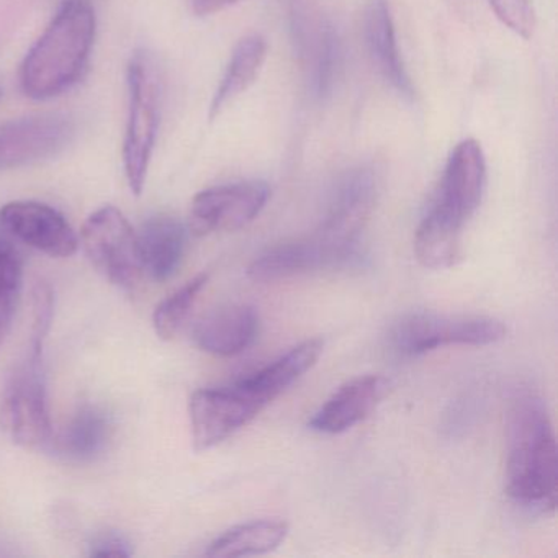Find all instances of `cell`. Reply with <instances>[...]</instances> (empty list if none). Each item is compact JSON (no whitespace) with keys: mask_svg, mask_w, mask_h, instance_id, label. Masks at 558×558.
Instances as JSON below:
<instances>
[{"mask_svg":"<svg viewBox=\"0 0 558 558\" xmlns=\"http://www.w3.org/2000/svg\"><path fill=\"white\" fill-rule=\"evenodd\" d=\"M506 492L529 512L555 511L558 453L554 426L544 401L531 391L515 395L508 411Z\"/></svg>","mask_w":558,"mask_h":558,"instance_id":"obj_1","label":"cell"},{"mask_svg":"<svg viewBox=\"0 0 558 558\" xmlns=\"http://www.w3.org/2000/svg\"><path fill=\"white\" fill-rule=\"evenodd\" d=\"M97 17L87 0H66L21 66L28 99L48 100L70 90L86 73L96 44Z\"/></svg>","mask_w":558,"mask_h":558,"instance_id":"obj_2","label":"cell"},{"mask_svg":"<svg viewBox=\"0 0 558 558\" xmlns=\"http://www.w3.org/2000/svg\"><path fill=\"white\" fill-rule=\"evenodd\" d=\"M53 313V293L50 287L40 283L34 290V323L27 354L0 393V430L24 449H41L51 440L44 352Z\"/></svg>","mask_w":558,"mask_h":558,"instance_id":"obj_3","label":"cell"},{"mask_svg":"<svg viewBox=\"0 0 558 558\" xmlns=\"http://www.w3.org/2000/svg\"><path fill=\"white\" fill-rule=\"evenodd\" d=\"M129 113L123 138V169L133 195L145 191L149 165L161 122V81L155 60L146 50H136L126 70Z\"/></svg>","mask_w":558,"mask_h":558,"instance_id":"obj_4","label":"cell"},{"mask_svg":"<svg viewBox=\"0 0 558 558\" xmlns=\"http://www.w3.org/2000/svg\"><path fill=\"white\" fill-rule=\"evenodd\" d=\"M506 328L488 316L413 312L388 331V345L400 357H416L447 345H489L501 341Z\"/></svg>","mask_w":558,"mask_h":558,"instance_id":"obj_5","label":"cell"},{"mask_svg":"<svg viewBox=\"0 0 558 558\" xmlns=\"http://www.w3.org/2000/svg\"><path fill=\"white\" fill-rule=\"evenodd\" d=\"M81 246L94 269L113 286L133 292L142 280L136 231L112 205L94 211L81 231Z\"/></svg>","mask_w":558,"mask_h":558,"instance_id":"obj_6","label":"cell"},{"mask_svg":"<svg viewBox=\"0 0 558 558\" xmlns=\"http://www.w3.org/2000/svg\"><path fill=\"white\" fill-rule=\"evenodd\" d=\"M267 407L244 381L233 387L204 388L191 397L192 444L197 452L211 449L246 427Z\"/></svg>","mask_w":558,"mask_h":558,"instance_id":"obj_7","label":"cell"},{"mask_svg":"<svg viewBox=\"0 0 558 558\" xmlns=\"http://www.w3.org/2000/svg\"><path fill=\"white\" fill-rule=\"evenodd\" d=\"M377 198V178L367 168L349 172L336 189L328 214L313 236L352 263L361 257V234Z\"/></svg>","mask_w":558,"mask_h":558,"instance_id":"obj_8","label":"cell"},{"mask_svg":"<svg viewBox=\"0 0 558 558\" xmlns=\"http://www.w3.org/2000/svg\"><path fill=\"white\" fill-rule=\"evenodd\" d=\"M76 123L64 113H37L0 123V171L57 158L73 143Z\"/></svg>","mask_w":558,"mask_h":558,"instance_id":"obj_9","label":"cell"},{"mask_svg":"<svg viewBox=\"0 0 558 558\" xmlns=\"http://www.w3.org/2000/svg\"><path fill=\"white\" fill-rule=\"evenodd\" d=\"M269 198L270 187L263 181L207 189L192 201L189 228L197 236L241 230L259 217Z\"/></svg>","mask_w":558,"mask_h":558,"instance_id":"obj_10","label":"cell"},{"mask_svg":"<svg viewBox=\"0 0 558 558\" xmlns=\"http://www.w3.org/2000/svg\"><path fill=\"white\" fill-rule=\"evenodd\" d=\"M0 227L15 240L57 259L74 256L80 238L61 211L35 201H17L0 208Z\"/></svg>","mask_w":558,"mask_h":558,"instance_id":"obj_11","label":"cell"},{"mask_svg":"<svg viewBox=\"0 0 558 558\" xmlns=\"http://www.w3.org/2000/svg\"><path fill=\"white\" fill-rule=\"evenodd\" d=\"M486 189V161L476 140L460 142L447 159L446 171L433 207L465 225L478 210Z\"/></svg>","mask_w":558,"mask_h":558,"instance_id":"obj_12","label":"cell"},{"mask_svg":"<svg viewBox=\"0 0 558 558\" xmlns=\"http://www.w3.org/2000/svg\"><path fill=\"white\" fill-rule=\"evenodd\" d=\"M390 380L381 375H365L342 385L310 420V429L341 434L367 420L384 400Z\"/></svg>","mask_w":558,"mask_h":558,"instance_id":"obj_13","label":"cell"},{"mask_svg":"<svg viewBox=\"0 0 558 558\" xmlns=\"http://www.w3.org/2000/svg\"><path fill=\"white\" fill-rule=\"evenodd\" d=\"M364 37L372 63L391 89L411 102L416 96L413 81L398 48L397 32L388 0H367L364 12Z\"/></svg>","mask_w":558,"mask_h":558,"instance_id":"obj_14","label":"cell"},{"mask_svg":"<svg viewBox=\"0 0 558 558\" xmlns=\"http://www.w3.org/2000/svg\"><path fill=\"white\" fill-rule=\"evenodd\" d=\"M349 264L341 254L312 236L272 247L251 264L247 274L256 282H274L313 270L339 269Z\"/></svg>","mask_w":558,"mask_h":558,"instance_id":"obj_15","label":"cell"},{"mask_svg":"<svg viewBox=\"0 0 558 558\" xmlns=\"http://www.w3.org/2000/svg\"><path fill=\"white\" fill-rule=\"evenodd\" d=\"M259 332V315L250 305H230L215 310L194 329V341L201 351L218 357H231L246 351Z\"/></svg>","mask_w":558,"mask_h":558,"instance_id":"obj_16","label":"cell"},{"mask_svg":"<svg viewBox=\"0 0 558 558\" xmlns=\"http://www.w3.org/2000/svg\"><path fill=\"white\" fill-rule=\"evenodd\" d=\"M143 272L156 282L175 276L187 247V228L171 215L149 217L136 231Z\"/></svg>","mask_w":558,"mask_h":558,"instance_id":"obj_17","label":"cell"},{"mask_svg":"<svg viewBox=\"0 0 558 558\" xmlns=\"http://www.w3.org/2000/svg\"><path fill=\"white\" fill-rule=\"evenodd\" d=\"M112 437V420L104 408L86 403L61 427L54 446L68 462L89 463L106 452Z\"/></svg>","mask_w":558,"mask_h":558,"instance_id":"obj_18","label":"cell"},{"mask_svg":"<svg viewBox=\"0 0 558 558\" xmlns=\"http://www.w3.org/2000/svg\"><path fill=\"white\" fill-rule=\"evenodd\" d=\"M267 58V41L260 35L244 37L231 53L230 63L215 90L210 104V120L223 113L241 94L246 93L263 71Z\"/></svg>","mask_w":558,"mask_h":558,"instance_id":"obj_19","label":"cell"},{"mask_svg":"<svg viewBox=\"0 0 558 558\" xmlns=\"http://www.w3.org/2000/svg\"><path fill=\"white\" fill-rule=\"evenodd\" d=\"M463 225L457 223L436 207H430L421 221L414 238V253L426 269H450L459 263L460 234Z\"/></svg>","mask_w":558,"mask_h":558,"instance_id":"obj_20","label":"cell"},{"mask_svg":"<svg viewBox=\"0 0 558 558\" xmlns=\"http://www.w3.org/2000/svg\"><path fill=\"white\" fill-rule=\"evenodd\" d=\"M323 348L322 339H308L256 374L244 377L243 381L270 404L316 364Z\"/></svg>","mask_w":558,"mask_h":558,"instance_id":"obj_21","label":"cell"},{"mask_svg":"<svg viewBox=\"0 0 558 558\" xmlns=\"http://www.w3.org/2000/svg\"><path fill=\"white\" fill-rule=\"evenodd\" d=\"M289 534L287 522L277 519H263V521L246 522L234 525L215 538L207 557H253V555L269 554L276 550Z\"/></svg>","mask_w":558,"mask_h":558,"instance_id":"obj_22","label":"cell"},{"mask_svg":"<svg viewBox=\"0 0 558 558\" xmlns=\"http://www.w3.org/2000/svg\"><path fill=\"white\" fill-rule=\"evenodd\" d=\"M24 289V259L9 238L0 236V348L8 339Z\"/></svg>","mask_w":558,"mask_h":558,"instance_id":"obj_23","label":"cell"},{"mask_svg":"<svg viewBox=\"0 0 558 558\" xmlns=\"http://www.w3.org/2000/svg\"><path fill=\"white\" fill-rule=\"evenodd\" d=\"M208 279H210V274H198L156 306L155 313H153V326H155L158 338L171 341L178 336L184 323L187 322L195 302L207 287Z\"/></svg>","mask_w":558,"mask_h":558,"instance_id":"obj_24","label":"cell"},{"mask_svg":"<svg viewBox=\"0 0 558 558\" xmlns=\"http://www.w3.org/2000/svg\"><path fill=\"white\" fill-rule=\"evenodd\" d=\"M489 5L505 27L524 40L532 38L537 27V15L532 0H489Z\"/></svg>","mask_w":558,"mask_h":558,"instance_id":"obj_25","label":"cell"},{"mask_svg":"<svg viewBox=\"0 0 558 558\" xmlns=\"http://www.w3.org/2000/svg\"><path fill=\"white\" fill-rule=\"evenodd\" d=\"M93 557H130L132 545L123 535L102 534L89 545Z\"/></svg>","mask_w":558,"mask_h":558,"instance_id":"obj_26","label":"cell"},{"mask_svg":"<svg viewBox=\"0 0 558 558\" xmlns=\"http://www.w3.org/2000/svg\"><path fill=\"white\" fill-rule=\"evenodd\" d=\"M191 2L195 15L207 17V15L218 14V12L238 4L241 0H191Z\"/></svg>","mask_w":558,"mask_h":558,"instance_id":"obj_27","label":"cell"},{"mask_svg":"<svg viewBox=\"0 0 558 558\" xmlns=\"http://www.w3.org/2000/svg\"><path fill=\"white\" fill-rule=\"evenodd\" d=\"M0 99H2V89H0Z\"/></svg>","mask_w":558,"mask_h":558,"instance_id":"obj_28","label":"cell"}]
</instances>
